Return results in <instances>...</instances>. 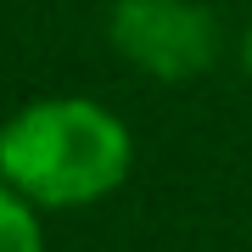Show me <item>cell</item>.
<instances>
[{"label":"cell","mask_w":252,"mask_h":252,"mask_svg":"<svg viewBox=\"0 0 252 252\" xmlns=\"http://www.w3.org/2000/svg\"><path fill=\"white\" fill-rule=\"evenodd\" d=\"M0 168L34 202H51V207L95 202L124 180L129 135L112 112L90 107V101H45V107H28L6 124Z\"/></svg>","instance_id":"1"},{"label":"cell","mask_w":252,"mask_h":252,"mask_svg":"<svg viewBox=\"0 0 252 252\" xmlns=\"http://www.w3.org/2000/svg\"><path fill=\"white\" fill-rule=\"evenodd\" d=\"M112 45L157 79H185L213 62V17L190 0H124L112 11Z\"/></svg>","instance_id":"2"},{"label":"cell","mask_w":252,"mask_h":252,"mask_svg":"<svg viewBox=\"0 0 252 252\" xmlns=\"http://www.w3.org/2000/svg\"><path fill=\"white\" fill-rule=\"evenodd\" d=\"M0 252H39V230H34V213L0 190Z\"/></svg>","instance_id":"3"}]
</instances>
